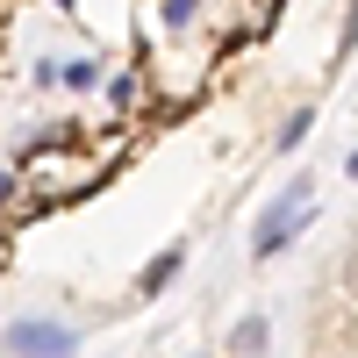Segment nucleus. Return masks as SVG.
Wrapping results in <instances>:
<instances>
[{
    "mask_svg": "<svg viewBox=\"0 0 358 358\" xmlns=\"http://www.w3.org/2000/svg\"><path fill=\"white\" fill-rule=\"evenodd\" d=\"M351 179H358V151H351Z\"/></svg>",
    "mask_w": 358,
    "mask_h": 358,
    "instance_id": "6",
    "label": "nucleus"
},
{
    "mask_svg": "<svg viewBox=\"0 0 358 358\" xmlns=\"http://www.w3.org/2000/svg\"><path fill=\"white\" fill-rule=\"evenodd\" d=\"M8 344H15V358H65L72 330H65V322H15Z\"/></svg>",
    "mask_w": 358,
    "mask_h": 358,
    "instance_id": "2",
    "label": "nucleus"
},
{
    "mask_svg": "<svg viewBox=\"0 0 358 358\" xmlns=\"http://www.w3.org/2000/svg\"><path fill=\"white\" fill-rule=\"evenodd\" d=\"M344 280H351V287H358V251H351V265H344Z\"/></svg>",
    "mask_w": 358,
    "mask_h": 358,
    "instance_id": "5",
    "label": "nucleus"
},
{
    "mask_svg": "<svg viewBox=\"0 0 358 358\" xmlns=\"http://www.w3.org/2000/svg\"><path fill=\"white\" fill-rule=\"evenodd\" d=\"M315 215V187H287L273 208H265V215H258V229H251V251L258 258H273V251H287V236L294 229H301Z\"/></svg>",
    "mask_w": 358,
    "mask_h": 358,
    "instance_id": "1",
    "label": "nucleus"
},
{
    "mask_svg": "<svg viewBox=\"0 0 358 358\" xmlns=\"http://www.w3.org/2000/svg\"><path fill=\"white\" fill-rule=\"evenodd\" d=\"M194 8H201V0H165V15H172V22H187Z\"/></svg>",
    "mask_w": 358,
    "mask_h": 358,
    "instance_id": "4",
    "label": "nucleus"
},
{
    "mask_svg": "<svg viewBox=\"0 0 358 358\" xmlns=\"http://www.w3.org/2000/svg\"><path fill=\"white\" fill-rule=\"evenodd\" d=\"M265 337H273V330H265V315H244V322L229 330V344H236V351H265Z\"/></svg>",
    "mask_w": 358,
    "mask_h": 358,
    "instance_id": "3",
    "label": "nucleus"
}]
</instances>
